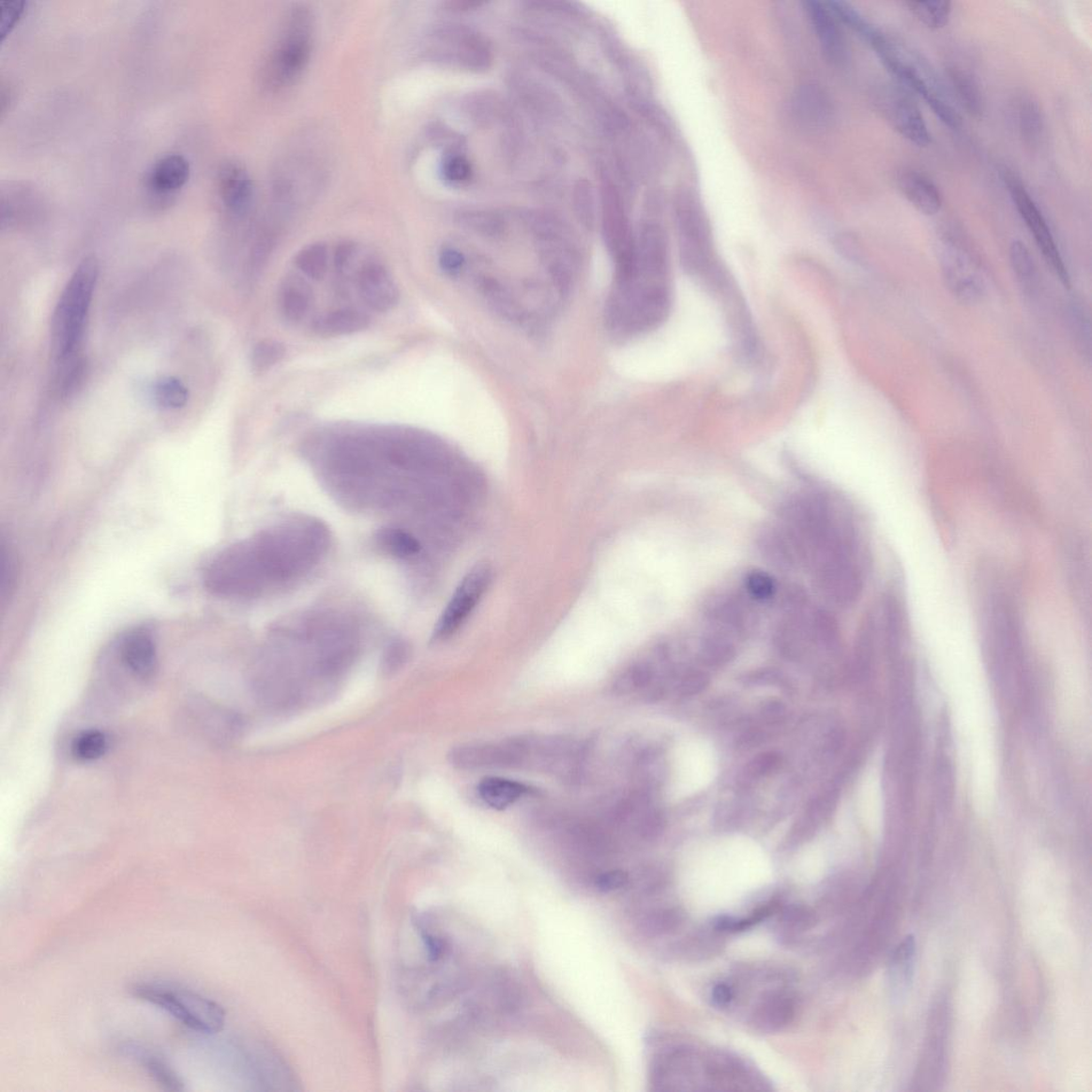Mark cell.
<instances>
[{"mask_svg": "<svg viewBox=\"0 0 1092 1092\" xmlns=\"http://www.w3.org/2000/svg\"><path fill=\"white\" fill-rule=\"evenodd\" d=\"M360 647L357 629L345 614L314 611L291 615L270 631L259 661L257 689L268 704L297 705L311 690L334 682Z\"/></svg>", "mask_w": 1092, "mask_h": 1092, "instance_id": "cell-1", "label": "cell"}, {"mask_svg": "<svg viewBox=\"0 0 1092 1092\" xmlns=\"http://www.w3.org/2000/svg\"><path fill=\"white\" fill-rule=\"evenodd\" d=\"M331 536L322 521L297 516L277 523L223 550L205 572L217 597L253 599L300 582L322 563Z\"/></svg>", "mask_w": 1092, "mask_h": 1092, "instance_id": "cell-2", "label": "cell"}, {"mask_svg": "<svg viewBox=\"0 0 1092 1092\" xmlns=\"http://www.w3.org/2000/svg\"><path fill=\"white\" fill-rule=\"evenodd\" d=\"M871 46L902 87L922 98L944 125L951 129L962 127V115L951 93L923 54L883 33Z\"/></svg>", "mask_w": 1092, "mask_h": 1092, "instance_id": "cell-3", "label": "cell"}, {"mask_svg": "<svg viewBox=\"0 0 1092 1092\" xmlns=\"http://www.w3.org/2000/svg\"><path fill=\"white\" fill-rule=\"evenodd\" d=\"M99 277L95 259L84 260L65 288L53 318V346L60 363L74 360L83 339Z\"/></svg>", "mask_w": 1092, "mask_h": 1092, "instance_id": "cell-4", "label": "cell"}, {"mask_svg": "<svg viewBox=\"0 0 1092 1092\" xmlns=\"http://www.w3.org/2000/svg\"><path fill=\"white\" fill-rule=\"evenodd\" d=\"M313 36V14L306 6H295L287 13L279 40L263 68L265 87L279 91L298 80L311 60Z\"/></svg>", "mask_w": 1092, "mask_h": 1092, "instance_id": "cell-5", "label": "cell"}, {"mask_svg": "<svg viewBox=\"0 0 1092 1092\" xmlns=\"http://www.w3.org/2000/svg\"><path fill=\"white\" fill-rule=\"evenodd\" d=\"M676 220L684 269L713 290L729 272L715 253L711 229L699 203L690 197L683 199L677 205Z\"/></svg>", "mask_w": 1092, "mask_h": 1092, "instance_id": "cell-6", "label": "cell"}, {"mask_svg": "<svg viewBox=\"0 0 1092 1092\" xmlns=\"http://www.w3.org/2000/svg\"><path fill=\"white\" fill-rule=\"evenodd\" d=\"M132 993L159 1006L198 1033L216 1034L223 1028L225 1012L221 1006L191 990L153 982L136 985Z\"/></svg>", "mask_w": 1092, "mask_h": 1092, "instance_id": "cell-7", "label": "cell"}, {"mask_svg": "<svg viewBox=\"0 0 1092 1092\" xmlns=\"http://www.w3.org/2000/svg\"><path fill=\"white\" fill-rule=\"evenodd\" d=\"M940 264L944 282L955 298L963 303L982 298L987 290L984 268L958 234H944Z\"/></svg>", "mask_w": 1092, "mask_h": 1092, "instance_id": "cell-8", "label": "cell"}, {"mask_svg": "<svg viewBox=\"0 0 1092 1092\" xmlns=\"http://www.w3.org/2000/svg\"><path fill=\"white\" fill-rule=\"evenodd\" d=\"M602 228L615 266L614 285L627 283L636 265V238L631 232L620 193L610 179L602 184Z\"/></svg>", "mask_w": 1092, "mask_h": 1092, "instance_id": "cell-9", "label": "cell"}, {"mask_svg": "<svg viewBox=\"0 0 1092 1092\" xmlns=\"http://www.w3.org/2000/svg\"><path fill=\"white\" fill-rule=\"evenodd\" d=\"M545 267L561 292L570 287L576 265L575 250L564 225L555 218L538 215L530 220Z\"/></svg>", "mask_w": 1092, "mask_h": 1092, "instance_id": "cell-10", "label": "cell"}, {"mask_svg": "<svg viewBox=\"0 0 1092 1092\" xmlns=\"http://www.w3.org/2000/svg\"><path fill=\"white\" fill-rule=\"evenodd\" d=\"M493 570L487 563L476 565L459 584L446 610L435 624L433 641H447L463 628L493 583Z\"/></svg>", "mask_w": 1092, "mask_h": 1092, "instance_id": "cell-11", "label": "cell"}, {"mask_svg": "<svg viewBox=\"0 0 1092 1092\" xmlns=\"http://www.w3.org/2000/svg\"><path fill=\"white\" fill-rule=\"evenodd\" d=\"M700 614L713 629L736 636L751 633L758 627L760 619L755 603L745 592L735 590L709 595L701 604Z\"/></svg>", "mask_w": 1092, "mask_h": 1092, "instance_id": "cell-12", "label": "cell"}, {"mask_svg": "<svg viewBox=\"0 0 1092 1092\" xmlns=\"http://www.w3.org/2000/svg\"><path fill=\"white\" fill-rule=\"evenodd\" d=\"M1006 185L1009 186V190L1018 212L1031 232L1037 246H1039L1045 261L1048 262L1052 270L1059 279L1060 282L1067 287H1071V279L1069 275L1065 262L1055 243L1054 237L1050 230V226L1045 220L1039 205H1036L1035 200L1031 194L1025 190L1024 184L1018 181L1013 174H1006Z\"/></svg>", "mask_w": 1092, "mask_h": 1092, "instance_id": "cell-13", "label": "cell"}, {"mask_svg": "<svg viewBox=\"0 0 1092 1092\" xmlns=\"http://www.w3.org/2000/svg\"><path fill=\"white\" fill-rule=\"evenodd\" d=\"M876 104L892 129L919 147L928 146L932 136L922 113L902 85L886 83L877 91Z\"/></svg>", "mask_w": 1092, "mask_h": 1092, "instance_id": "cell-14", "label": "cell"}, {"mask_svg": "<svg viewBox=\"0 0 1092 1092\" xmlns=\"http://www.w3.org/2000/svg\"><path fill=\"white\" fill-rule=\"evenodd\" d=\"M440 58L470 71H486L493 65V52L485 37L464 26L446 27L435 34Z\"/></svg>", "mask_w": 1092, "mask_h": 1092, "instance_id": "cell-15", "label": "cell"}, {"mask_svg": "<svg viewBox=\"0 0 1092 1092\" xmlns=\"http://www.w3.org/2000/svg\"><path fill=\"white\" fill-rule=\"evenodd\" d=\"M806 10L827 59L837 66L848 61V45L841 21L828 4L806 2Z\"/></svg>", "mask_w": 1092, "mask_h": 1092, "instance_id": "cell-16", "label": "cell"}, {"mask_svg": "<svg viewBox=\"0 0 1092 1092\" xmlns=\"http://www.w3.org/2000/svg\"><path fill=\"white\" fill-rule=\"evenodd\" d=\"M755 543L763 560L779 572L791 573L802 566L797 546L778 523L763 526Z\"/></svg>", "mask_w": 1092, "mask_h": 1092, "instance_id": "cell-17", "label": "cell"}, {"mask_svg": "<svg viewBox=\"0 0 1092 1092\" xmlns=\"http://www.w3.org/2000/svg\"><path fill=\"white\" fill-rule=\"evenodd\" d=\"M448 760L463 770L512 767V751L508 739L498 743L465 744L451 749Z\"/></svg>", "mask_w": 1092, "mask_h": 1092, "instance_id": "cell-18", "label": "cell"}, {"mask_svg": "<svg viewBox=\"0 0 1092 1092\" xmlns=\"http://www.w3.org/2000/svg\"><path fill=\"white\" fill-rule=\"evenodd\" d=\"M218 190L229 212L243 215L251 205L254 187L247 169L238 161L223 162L218 173Z\"/></svg>", "mask_w": 1092, "mask_h": 1092, "instance_id": "cell-19", "label": "cell"}, {"mask_svg": "<svg viewBox=\"0 0 1092 1092\" xmlns=\"http://www.w3.org/2000/svg\"><path fill=\"white\" fill-rule=\"evenodd\" d=\"M358 290L366 304L378 311L392 310L400 299L394 279L379 264H369L361 270Z\"/></svg>", "mask_w": 1092, "mask_h": 1092, "instance_id": "cell-20", "label": "cell"}, {"mask_svg": "<svg viewBox=\"0 0 1092 1092\" xmlns=\"http://www.w3.org/2000/svg\"><path fill=\"white\" fill-rule=\"evenodd\" d=\"M121 660L132 675L143 680L154 675L158 668V653L152 635L145 629H135L124 637Z\"/></svg>", "mask_w": 1092, "mask_h": 1092, "instance_id": "cell-21", "label": "cell"}, {"mask_svg": "<svg viewBox=\"0 0 1092 1092\" xmlns=\"http://www.w3.org/2000/svg\"><path fill=\"white\" fill-rule=\"evenodd\" d=\"M944 1022L946 1019L939 1016L938 1009L937 1013L932 1016L926 1048L923 1057L920 1058L917 1081L918 1085H922V1084L928 1085L927 1089H932L933 1085H937L940 1082L944 1063H946L944 1043H946L947 1024H944Z\"/></svg>", "mask_w": 1092, "mask_h": 1092, "instance_id": "cell-22", "label": "cell"}, {"mask_svg": "<svg viewBox=\"0 0 1092 1092\" xmlns=\"http://www.w3.org/2000/svg\"><path fill=\"white\" fill-rule=\"evenodd\" d=\"M917 941L915 935H907L897 946L888 959L887 979L895 1001L903 1000L914 982L917 965Z\"/></svg>", "mask_w": 1092, "mask_h": 1092, "instance_id": "cell-23", "label": "cell"}, {"mask_svg": "<svg viewBox=\"0 0 1092 1092\" xmlns=\"http://www.w3.org/2000/svg\"><path fill=\"white\" fill-rule=\"evenodd\" d=\"M900 190L910 205L925 216L937 215L942 207L941 192L932 179L916 170H904L897 179Z\"/></svg>", "mask_w": 1092, "mask_h": 1092, "instance_id": "cell-24", "label": "cell"}, {"mask_svg": "<svg viewBox=\"0 0 1092 1092\" xmlns=\"http://www.w3.org/2000/svg\"><path fill=\"white\" fill-rule=\"evenodd\" d=\"M190 162L179 154L163 156L154 163L146 176V186L158 196L174 193L189 181Z\"/></svg>", "mask_w": 1092, "mask_h": 1092, "instance_id": "cell-25", "label": "cell"}, {"mask_svg": "<svg viewBox=\"0 0 1092 1092\" xmlns=\"http://www.w3.org/2000/svg\"><path fill=\"white\" fill-rule=\"evenodd\" d=\"M948 76L951 95L955 96L958 104L974 118H980L985 112V98L978 78L968 69L957 66L948 68Z\"/></svg>", "mask_w": 1092, "mask_h": 1092, "instance_id": "cell-26", "label": "cell"}, {"mask_svg": "<svg viewBox=\"0 0 1092 1092\" xmlns=\"http://www.w3.org/2000/svg\"><path fill=\"white\" fill-rule=\"evenodd\" d=\"M530 787L513 780L489 777L478 785L479 797L491 808L505 810L530 793Z\"/></svg>", "mask_w": 1092, "mask_h": 1092, "instance_id": "cell-27", "label": "cell"}, {"mask_svg": "<svg viewBox=\"0 0 1092 1092\" xmlns=\"http://www.w3.org/2000/svg\"><path fill=\"white\" fill-rule=\"evenodd\" d=\"M379 548L396 559L410 561L422 553V544L409 529L387 525L378 530L376 537Z\"/></svg>", "mask_w": 1092, "mask_h": 1092, "instance_id": "cell-28", "label": "cell"}, {"mask_svg": "<svg viewBox=\"0 0 1092 1092\" xmlns=\"http://www.w3.org/2000/svg\"><path fill=\"white\" fill-rule=\"evenodd\" d=\"M1019 132L1024 143L1035 149L1044 136V119L1041 109L1032 98H1021L1017 105Z\"/></svg>", "mask_w": 1092, "mask_h": 1092, "instance_id": "cell-29", "label": "cell"}, {"mask_svg": "<svg viewBox=\"0 0 1092 1092\" xmlns=\"http://www.w3.org/2000/svg\"><path fill=\"white\" fill-rule=\"evenodd\" d=\"M128 1054L134 1057L152 1078L168 1090L179 1091L184 1089V1083L161 1057L149 1051L130 1045L124 1049Z\"/></svg>", "mask_w": 1092, "mask_h": 1092, "instance_id": "cell-30", "label": "cell"}, {"mask_svg": "<svg viewBox=\"0 0 1092 1092\" xmlns=\"http://www.w3.org/2000/svg\"><path fill=\"white\" fill-rule=\"evenodd\" d=\"M736 647L722 631L713 629L702 636L699 645V658L709 667H721L735 660Z\"/></svg>", "mask_w": 1092, "mask_h": 1092, "instance_id": "cell-31", "label": "cell"}, {"mask_svg": "<svg viewBox=\"0 0 1092 1092\" xmlns=\"http://www.w3.org/2000/svg\"><path fill=\"white\" fill-rule=\"evenodd\" d=\"M369 323L360 311L340 310L317 319L315 330L326 335H347L364 330Z\"/></svg>", "mask_w": 1092, "mask_h": 1092, "instance_id": "cell-32", "label": "cell"}, {"mask_svg": "<svg viewBox=\"0 0 1092 1092\" xmlns=\"http://www.w3.org/2000/svg\"><path fill=\"white\" fill-rule=\"evenodd\" d=\"M758 1016L761 1024L766 1028L780 1029L790 1024L795 1016V1004L790 995L771 994L759 1006Z\"/></svg>", "mask_w": 1092, "mask_h": 1092, "instance_id": "cell-33", "label": "cell"}, {"mask_svg": "<svg viewBox=\"0 0 1092 1092\" xmlns=\"http://www.w3.org/2000/svg\"><path fill=\"white\" fill-rule=\"evenodd\" d=\"M1009 256L1012 270L1022 290L1029 296L1035 295L1039 290V275L1031 252L1024 243L1016 240L1010 246Z\"/></svg>", "mask_w": 1092, "mask_h": 1092, "instance_id": "cell-34", "label": "cell"}, {"mask_svg": "<svg viewBox=\"0 0 1092 1092\" xmlns=\"http://www.w3.org/2000/svg\"><path fill=\"white\" fill-rule=\"evenodd\" d=\"M743 588L745 595L755 604L770 603L779 594L775 577L759 569H754L745 575Z\"/></svg>", "mask_w": 1092, "mask_h": 1092, "instance_id": "cell-35", "label": "cell"}, {"mask_svg": "<svg viewBox=\"0 0 1092 1092\" xmlns=\"http://www.w3.org/2000/svg\"><path fill=\"white\" fill-rule=\"evenodd\" d=\"M909 11L923 24L933 30L946 27L951 13L949 2H911L904 3Z\"/></svg>", "mask_w": 1092, "mask_h": 1092, "instance_id": "cell-36", "label": "cell"}, {"mask_svg": "<svg viewBox=\"0 0 1092 1092\" xmlns=\"http://www.w3.org/2000/svg\"><path fill=\"white\" fill-rule=\"evenodd\" d=\"M0 563H2V580H0L2 581V584H0L2 594L0 596H2V604L5 605L17 589L20 574L17 554L5 539H2V544H0Z\"/></svg>", "mask_w": 1092, "mask_h": 1092, "instance_id": "cell-37", "label": "cell"}, {"mask_svg": "<svg viewBox=\"0 0 1092 1092\" xmlns=\"http://www.w3.org/2000/svg\"><path fill=\"white\" fill-rule=\"evenodd\" d=\"M440 174L444 182L450 186L459 187L471 181L473 168L465 156L450 152L442 159Z\"/></svg>", "mask_w": 1092, "mask_h": 1092, "instance_id": "cell-38", "label": "cell"}, {"mask_svg": "<svg viewBox=\"0 0 1092 1092\" xmlns=\"http://www.w3.org/2000/svg\"><path fill=\"white\" fill-rule=\"evenodd\" d=\"M72 749L77 759L87 762L96 761L106 753L108 738L104 732L85 731L76 737Z\"/></svg>", "mask_w": 1092, "mask_h": 1092, "instance_id": "cell-39", "label": "cell"}, {"mask_svg": "<svg viewBox=\"0 0 1092 1092\" xmlns=\"http://www.w3.org/2000/svg\"><path fill=\"white\" fill-rule=\"evenodd\" d=\"M296 265L311 279L321 280L327 267V251L323 244L311 245L301 250L296 257Z\"/></svg>", "mask_w": 1092, "mask_h": 1092, "instance_id": "cell-40", "label": "cell"}, {"mask_svg": "<svg viewBox=\"0 0 1092 1092\" xmlns=\"http://www.w3.org/2000/svg\"><path fill=\"white\" fill-rule=\"evenodd\" d=\"M156 400L167 409L184 407L189 401V391L181 381L175 378L163 379L155 388Z\"/></svg>", "mask_w": 1092, "mask_h": 1092, "instance_id": "cell-41", "label": "cell"}, {"mask_svg": "<svg viewBox=\"0 0 1092 1092\" xmlns=\"http://www.w3.org/2000/svg\"><path fill=\"white\" fill-rule=\"evenodd\" d=\"M285 356V347L273 340H265L253 349L251 363L253 371L266 372L279 363Z\"/></svg>", "mask_w": 1092, "mask_h": 1092, "instance_id": "cell-42", "label": "cell"}, {"mask_svg": "<svg viewBox=\"0 0 1092 1092\" xmlns=\"http://www.w3.org/2000/svg\"><path fill=\"white\" fill-rule=\"evenodd\" d=\"M310 308L309 294L299 286L288 287L282 297L285 317L292 322H299Z\"/></svg>", "mask_w": 1092, "mask_h": 1092, "instance_id": "cell-43", "label": "cell"}, {"mask_svg": "<svg viewBox=\"0 0 1092 1092\" xmlns=\"http://www.w3.org/2000/svg\"><path fill=\"white\" fill-rule=\"evenodd\" d=\"M574 201L577 215L588 228L595 223V199L592 187L587 181H580L575 187Z\"/></svg>", "mask_w": 1092, "mask_h": 1092, "instance_id": "cell-44", "label": "cell"}, {"mask_svg": "<svg viewBox=\"0 0 1092 1092\" xmlns=\"http://www.w3.org/2000/svg\"><path fill=\"white\" fill-rule=\"evenodd\" d=\"M819 95H821V93L817 92L816 90H805L800 93L799 99H797V107L799 106L800 108L799 112L803 114V116H806L809 121L813 123L824 121L823 119L826 118L827 113L829 112L828 109H827L828 106L826 104L827 101L825 98Z\"/></svg>", "mask_w": 1092, "mask_h": 1092, "instance_id": "cell-45", "label": "cell"}, {"mask_svg": "<svg viewBox=\"0 0 1092 1092\" xmlns=\"http://www.w3.org/2000/svg\"><path fill=\"white\" fill-rule=\"evenodd\" d=\"M409 655L410 647L408 644L402 641V639H395V641L387 645L384 658H382V671L387 675L397 673L407 662Z\"/></svg>", "mask_w": 1092, "mask_h": 1092, "instance_id": "cell-46", "label": "cell"}, {"mask_svg": "<svg viewBox=\"0 0 1092 1092\" xmlns=\"http://www.w3.org/2000/svg\"><path fill=\"white\" fill-rule=\"evenodd\" d=\"M462 221L474 231L488 236H497L504 231L503 221L489 213H466L463 216Z\"/></svg>", "mask_w": 1092, "mask_h": 1092, "instance_id": "cell-47", "label": "cell"}, {"mask_svg": "<svg viewBox=\"0 0 1092 1092\" xmlns=\"http://www.w3.org/2000/svg\"><path fill=\"white\" fill-rule=\"evenodd\" d=\"M26 3L20 2V0H6L2 3V15H0V37L4 38L10 33L11 29L17 24L23 12H24Z\"/></svg>", "mask_w": 1092, "mask_h": 1092, "instance_id": "cell-48", "label": "cell"}, {"mask_svg": "<svg viewBox=\"0 0 1092 1092\" xmlns=\"http://www.w3.org/2000/svg\"><path fill=\"white\" fill-rule=\"evenodd\" d=\"M781 766V755L777 752H766L756 756L749 764L748 770L754 777L768 776Z\"/></svg>", "mask_w": 1092, "mask_h": 1092, "instance_id": "cell-49", "label": "cell"}, {"mask_svg": "<svg viewBox=\"0 0 1092 1092\" xmlns=\"http://www.w3.org/2000/svg\"><path fill=\"white\" fill-rule=\"evenodd\" d=\"M629 883L628 872L617 870L602 873L596 880V886L599 891L613 892L620 890L627 887Z\"/></svg>", "mask_w": 1092, "mask_h": 1092, "instance_id": "cell-50", "label": "cell"}, {"mask_svg": "<svg viewBox=\"0 0 1092 1092\" xmlns=\"http://www.w3.org/2000/svg\"><path fill=\"white\" fill-rule=\"evenodd\" d=\"M709 684V676L701 671H690L683 677L680 692L683 696H695L704 691Z\"/></svg>", "mask_w": 1092, "mask_h": 1092, "instance_id": "cell-51", "label": "cell"}, {"mask_svg": "<svg viewBox=\"0 0 1092 1092\" xmlns=\"http://www.w3.org/2000/svg\"><path fill=\"white\" fill-rule=\"evenodd\" d=\"M464 256L454 248H446L440 254V266L449 276H456L464 265Z\"/></svg>", "mask_w": 1092, "mask_h": 1092, "instance_id": "cell-52", "label": "cell"}, {"mask_svg": "<svg viewBox=\"0 0 1092 1092\" xmlns=\"http://www.w3.org/2000/svg\"><path fill=\"white\" fill-rule=\"evenodd\" d=\"M782 681L781 674L775 669H761L754 673L749 674L746 676V683L748 684H777Z\"/></svg>", "mask_w": 1092, "mask_h": 1092, "instance_id": "cell-53", "label": "cell"}, {"mask_svg": "<svg viewBox=\"0 0 1092 1092\" xmlns=\"http://www.w3.org/2000/svg\"><path fill=\"white\" fill-rule=\"evenodd\" d=\"M784 918L785 922L796 928H801V930L812 926L814 923L812 914L802 908H792L786 912Z\"/></svg>", "mask_w": 1092, "mask_h": 1092, "instance_id": "cell-54", "label": "cell"}, {"mask_svg": "<svg viewBox=\"0 0 1092 1092\" xmlns=\"http://www.w3.org/2000/svg\"><path fill=\"white\" fill-rule=\"evenodd\" d=\"M428 957L432 962L439 961L446 953V942L433 934H424L423 937Z\"/></svg>", "mask_w": 1092, "mask_h": 1092, "instance_id": "cell-55", "label": "cell"}, {"mask_svg": "<svg viewBox=\"0 0 1092 1092\" xmlns=\"http://www.w3.org/2000/svg\"><path fill=\"white\" fill-rule=\"evenodd\" d=\"M712 997L715 1005L725 1008L735 998V990L727 984H720L713 989Z\"/></svg>", "mask_w": 1092, "mask_h": 1092, "instance_id": "cell-56", "label": "cell"}, {"mask_svg": "<svg viewBox=\"0 0 1092 1092\" xmlns=\"http://www.w3.org/2000/svg\"><path fill=\"white\" fill-rule=\"evenodd\" d=\"M353 252H354V246L353 245L341 244L337 249V253H335V266H337V268L339 270H341L342 268H344L346 266L347 263L349 262L351 255H353Z\"/></svg>", "mask_w": 1092, "mask_h": 1092, "instance_id": "cell-57", "label": "cell"}, {"mask_svg": "<svg viewBox=\"0 0 1092 1092\" xmlns=\"http://www.w3.org/2000/svg\"><path fill=\"white\" fill-rule=\"evenodd\" d=\"M784 713L785 707L781 702L770 701L763 707V714L766 715L769 720L780 719V717L783 716Z\"/></svg>", "mask_w": 1092, "mask_h": 1092, "instance_id": "cell-58", "label": "cell"}, {"mask_svg": "<svg viewBox=\"0 0 1092 1092\" xmlns=\"http://www.w3.org/2000/svg\"><path fill=\"white\" fill-rule=\"evenodd\" d=\"M447 5L450 10L462 11V10L473 9V8L478 7V6L479 7L481 4L473 3V2H452V3H447Z\"/></svg>", "mask_w": 1092, "mask_h": 1092, "instance_id": "cell-59", "label": "cell"}]
</instances>
